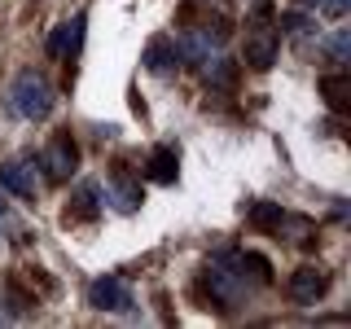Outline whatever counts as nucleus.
Listing matches in <instances>:
<instances>
[{
    "instance_id": "1",
    "label": "nucleus",
    "mask_w": 351,
    "mask_h": 329,
    "mask_svg": "<svg viewBox=\"0 0 351 329\" xmlns=\"http://www.w3.org/2000/svg\"><path fill=\"white\" fill-rule=\"evenodd\" d=\"M14 106L22 110L27 119H49V110H53V88L49 80H44L40 71H18V80H14Z\"/></svg>"
},
{
    "instance_id": "2",
    "label": "nucleus",
    "mask_w": 351,
    "mask_h": 329,
    "mask_svg": "<svg viewBox=\"0 0 351 329\" xmlns=\"http://www.w3.org/2000/svg\"><path fill=\"white\" fill-rule=\"evenodd\" d=\"M224 263L237 272V281L246 285V290H263V285L272 281V268H268V259L255 255V250H233V255H224Z\"/></svg>"
},
{
    "instance_id": "3",
    "label": "nucleus",
    "mask_w": 351,
    "mask_h": 329,
    "mask_svg": "<svg viewBox=\"0 0 351 329\" xmlns=\"http://www.w3.org/2000/svg\"><path fill=\"white\" fill-rule=\"evenodd\" d=\"M325 285H329V277H325V268H316V263H303V268H294V277H290V299L294 303H316L325 294Z\"/></svg>"
},
{
    "instance_id": "4",
    "label": "nucleus",
    "mask_w": 351,
    "mask_h": 329,
    "mask_svg": "<svg viewBox=\"0 0 351 329\" xmlns=\"http://www.w3.org/2000/svg\"><path fill=\"white\" fill-rule=\"evenodd\" d=\"M0 189L22 202H36V162H0Z\"/></svg>"
},
{
    "instance_id": "5",
    "label": "nucleus",
    "mask_w": 351,
    "mask_h": 329,
    "mask_svg": "<svg viewBox=\"0 0 351 329\" xmlns=\"http://www.w3.org/2000/svg\"><path fill=\"white\" fill-rule=\"evenodd\" d=\"M88 303L97 307V312H123V307L132 303L128 285L114 281V277H97L93 285H88Z\"/></svg>"
},
{
    "instance_id": "6",
    "label": "nucleus",
    "mask_w": 351,
    "mask_h": 329,
    "mask_svg": "<svg viewBox=\"0 0 351 329\" xmlns=\"http://www.w3.org/2000/svg\"><path fill=\"white\" fill-rule=\"evenodd\" d=\"M44 162H49L53 180H71L75 167H80V149H75L71 136H53V145L44 149Z\"/></svg>"
},
{
    "instance_id": "7",
    "label": "nucleus",
    "mask_w": 351,
    "mask_h": 329,
    "mask_svg": "<svg viewBox=\"0 0 351 329\" xmlns=\"http://www.w3.org/2000/svg\"><path fill=\"white\" fill-rule=\"evenodd\" d=\"M141 180H132V175H114V180L106 184V197L101 202H110L114 211H123V215H132V211H141Z\"/></svg>"
},
{
    "instance_id": "8",
    "label": "nucleus",
    "mask_w": 351,
    "mask_h": 329,
    "mask_svg": "<svg viewBox=\"0 0 351 329\" xmlns=\"http://www.w3.org/2000/svg\"><path fill=\"white\" fill-rule=\"evenodd\" d=\"M281 53V40L272 36V31H250L246 36V62L255 66V71H268L272 62H277Z\"/></svg>"
},
{
    "instance_id": "9",
    "label": "nucleus",
    "mask_w": 351,
    "mask_h": 329,
    "mask_svg": "<svg viewBox=\"0 0 351 329\" xmlns=\"http://www.w3.org/2000/svg\"><path fill=\"white\" fill-rule=\"evenodd\" d=\"M219 49V44L206 36V31H184L180 40H176V58L180 62H189V66H202L206 58H211V53Z\"/></svg>"
},
{
    "instance_id": "10",
    "label": "nucleus",
    "mask_w": 351,
    "mask_h": 329,
    "mask_svg": "<svg viewBox=\"0 0 351 329\" xmlns=\"http://www.w3.org/2000/svg\"><path fill=\"white\" fill-rule=\"evenodd\" d=\"M176 62H180V58H176V40H167V36H154V40L145 44V66H149L154 75H167Z\"/></svg>"
},
{
    "instance_id": "11",
    "label": "nucleus",
    "mask_w": 351,
    "mask_h": 329,
    "mask_svg": "<svg viewBox=\"0 0 351 329\" xmlns=\"http://www.w3.org/2000/svg\"><path fill=\"white\" fill-rule=\"evenodd\" d=\"M202 80L211 84V88H233V80H237V66H233V58H224V53H211V58L202 62Z\"/></svg>"
},
{
    "instance_id": "12",
    "label": "nucleus",
    "mask_w": 351,
    "mask_h": 329,
    "mask_svg": "<svg viewBox=\"0 0 351 329\" xmlns=\"http://www.w3.org/2000/svg\"><path fill=\"white\" fill-rule=\"evenodd\" d=\"M97 211H101V184L84 180L75 202H71V219H97Z\"/></svg>"
},
{
    "instance_id": "13",
    "label": "nucleus",
    "mask_w": 351,
    "mask_h": 329,
    "mask_svg": "<svg viewBox=\"0 0 351 329\" xmlns=\"http://www.w3.org/2000/svg\"><path fill=\"white\" fill-rule=\"evenodd\" d=\"M321 93H325V101L338 110V114H347L351 110V80L347 75H329V80L321 84Z\"/></svg>"
},
{
    "instance_id": "14",
    "label": "nucleus",
    "mask_w": 351,
    "mask_h": 329,
    "mask_svg": "<svg viewBox=\"0 0 351 329\" xmlns=\"http://www.w3.org/2000/svg\"><path fill=\"white\" fill-rule=\"evenodd\" d=\"M149 180H158V184H171L176 180V149L171 145H158L149 154Z\"/></svg>"
},
{
    "instance_id": "15",
    "label": "nucleus",
    "mask_w": 351,
    "mask_h": 329,
    "mask_svg": "<svg viewBox=\"0 0 351 329\" xmlns=\"http://www.w3.org/2000/svg\"><path fill=\"white\" fill-rule=\"evenodd\" d=\"M281 215H285V211H281L277 202H255V206H250V224H255V228H263V233H268V228L277 233Z\"/></svg>"
},
{
    "instance_id": "16",
    "label": "nucleus",
    "mask_w": 351,
    "mask_h": 329,
    "mask_svg": "<svg viewBox=\"0 0 351 329\" xmlns=\"http://www.w3.org/2000/svg\"><path fill=\"white\" fill-rule=\"evenodd\" d=\"M325 53H329L338 66H347V58H351V31H334V36L325 40Z\"/></svg>"
},
{
    "instance_id": "17",
    "label": "nucleus",
    "mask_w": 351,
    "mask_h": 329,
    "mask_svg": "<svg viewBox=\"0 0 351 329\" xmlns=\"http://www.w3.org/2000/svg\"><path fill=\"white\" fill-rule=\"evenodd\" d=\"M62 40H66V53H80V44H84V14L71 18V22H62Z\"/></svg>"
},
{
    "instance_id": "18",
    "label": "nucleus",
    "mask_w": 351,
    "mask_h": 329,
    "mask_svg": "<svg viewBox=\"0 0 351 329\" xmlns=\"http://www.w3.org/2000/svg\"><path fill=\"white\" fill-rule=\"evenodd\" d=\"M31 307H36V299H31V294H22L18 285H9V312H14V316H27Z\"/></svg>"
},
{
    "instance_id": "19",
    "label": "nucleus",
    "mask_w": 351,
    "mask_h": 329,
    "mask_svg": "<svg viewBox=\"0 0 351 329\" xmlns=\"http://www.w3.org/2000/svg\"><path fill=\"white\" fill-rule=\"evenodd\" d=\"M281 31H285V36H307L312 22H307L303 14H281Z\"/></svg>"
},
{
    "instance_id": "20",
    "label": "nucleus",
    "mask_w": 351,
    "mask_h": 329,
    "mask_svg": "<svg viewBox=\"0 0 351 329\" xmlns=\"http://www.w3.org/2000/svg\"><path fill=\"white\" fill-rule=\"evenodd\" d=\"M316 9H321V14L329 18V22H338L351 9V0H316Z\"/></svg>"
},
{
    "instance_id": "21",
    "label": "nucleus",
    "mask_w": 351,
    "mask_h": 329,
    "mask_svg": "<svg viewBox=\"0 0 351 329\" xmlns=\"http://www.w3.org/2000/svg\"><path fill=\"white\" fill-rule=\"evenodd\" d=\"M5 211H9V202H5V189H0V219H5Z\"/></svg>"
},
{
    "instance_id": "22",
    "label": "nucleus",
    "mask_w": 351,
    "mask_h": 329,
    "mask_svg": "<svg viewBox=\"0 0 351 329\" xmlns=\"http://www.w3.org/2000/svg\"><path fill=\"white\" fill-rule=\"evenodd\" d=\"M294 5H299V9H307V5H316V0H294Z\"/></svg>"
}]
</instances>
